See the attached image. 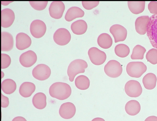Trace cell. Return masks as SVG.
Returning <instances> with one entry per match:
<instances>
[{"mask_svg": "<svg viewBox=\"0 0 157 121\" xmlns=\"http://www.w3.org/2000/svg\"><path fill=\"white\" fill-rule=\"evenodd\" d=\"M91 121H105L103 118L100 117H96L93 119Z\"/></svg>", "mask_w": 157, "mask_h": 121, "instance_id": "38", "label": "cell"}, {"mask_svg": "<svg viewBox=\"0 0 157 121\" xmlns=\"http://www.w3.org/2000/svg\"><path fill=\"white\" fill-rule=\"evenodd\" d=\"M1 69H5L8 68L10 65L11 59L10 56L7 54L2 53Z\"/></svg>", "mask_w": 157, "mask_h": 121, "instance_id": "32", "label": "cell"}, {"mask_svg": "<svg viewBox=\"0 0 157 121\" xmlns=\"http://www.w3.org/2000/svg\"><path fill=\"white\" fill-rule=\"evenodd\" d=\"M9 104V101L8 98L1 94V107L6 108L8 106Z\"/></svg>", "mask_w": 157, "mask_h": 121, "instance_id": "35", "label": "cell"}, {"mask_svg": "<svg viewBox=\"0 0 157 121\" xmlns=\"http://www.w3.org/2000/svg\"><path fill=\"white\" fill-rule=\"evenodd\" d=\"M88 67L87 63L81 59H77L71 62L69 64L67 70V74L69 81H74L75 76L78 74L84 73L85 69Z\"/></svg>", "mask_w": 157, "mask_h": 121, "instance_id": "2", "label": "cell"}, {"mask_svg": "<svg viewBox=\"0 0 157 121\" xmlns=\"http://www.w3.org/2000/svg\"><path fill=\"white\" fill-rule=\"evenodd\" d=\"M140 109L141 106L140 103L136 100L128 101L125 106V110L127 113L131 116L137 114L140 112Z\"/></svg>", "mask_w": 157, "mask_h": 121, "instance_id": "21", "label": "cell"}, {"mask_svg": "<svg viewBox=\"0 0 157 121\" xmlns=\"http://www.w3.org/2000/svg\"><path fill=\"white\" fill-rule=\"evenodd\" d=\"M36 86L31 82H25L23 83L20 86L19 93L23 97L26 98L30 97L35 91Z\"/></svg>", "mask_w": 157, "mask_h": 121, "instance_id": "19", "label": "cell"}, {"mask_svg": "<svg viewBox=\"0 0 157 121\" xmlns=\"http://www.w3.org/2000/svg\"><path fill=\"white\" fill-rule=\"evenodd\" d=\"M144 121H157V117L154 116H150L147 118Z\"/></svg>", "mask_w": 157, "mask_h": 121, "instance_id": "36", "label": "cell"}, {"mask_svg": "<svg viewBox=\"0 0 157 121\" xmlns=\"http://www.w3.org/2000/svg\"><path fill=\"white\" fill-rule=\"evenodd\" d=\"M124 90L126 94L131 97H138L142 92V88L140 83L134 80H129L126 83Z\"/></svg>", "mask_w": 157, "mask_h": 121, "instance_id": "5", "label": "cell"}, {"mask_svg": "<svg viewBox=\"0 0 157 121\" xmlns=\"http://www.w3.org/2000/svg\"><path fill=\"white\" fill-rule=\"evenodd\" d=\"M109 31L114 38L115 43L123 41L127 37V30L121 25L115 24L112 25L109 29Z\"/></svg>", "mask_w": 157, "mask_h": 121, "instance_id": "10", "label": "cell"}, {"mask_svg": "<svg viewBox=\"0 0 157 121\" xmlns=\"http://www.w3.org/2000/svg\"><path fill=\"white\" fill-rule=\"evenodd\" d=\"M114 51L117 56L124 58L127 57L129 54L130 49L127 45L124 44H119L116 46Z\"/></svg>", "mask_w": 157, "mask_h": 121, "instance_id": "28", "label": "cell"}, {"mask_svg": "<svg viewBox=\"0 0 157 121\" xmlns=\"http://www.w3.org/2000/svg\"><path fill=\"white\" fill-rule=\"evenodd\" d=\"M157 80L156 76L154 74L149 73L143 77L142 82L145 89L151 90L155 87Z\"/></svg>", "mask_w": 157, "mask_h": 121, "instance_id": "23", "label": "cell"}, {"mask_svg": "<svg viewBox=\"0 0 157 121\" xmlns=\"http://www.w3.org/2000/svg\"><path fill=\"white\" fill-rule=\"evenodd\" d=\"M99 1H82L83 7L86 9L90 10L97 6Z\"/></svg>", "mask_w": 157, "mask_h": 121, "instance_id": "33", "label": "cell"}, {"mask_svg": "<svg viewBox=\"0 0 157 121\" xmlns=\"http://www.w3.org/2000/svg\"><path fill=\"white\" fill-rule=\"evenodd\" d=\"M30 30L33 37L40 38L45 34L46 31V26L43 21L38 19L35 20L31 22Z\"/></svg>", "mask_w": 157, "mask_h": 121, "instance_id": "9", "label": "cell"}, {"mask_svg": "<svg viewBox=\"0 0 157 121\" xmlns=\"http://www.w3.org/2000/svg\"><path fill=\"white\" fill-rule=\"evenodd\" d=\"M71 28L74 34L81 35L84 34L86 31L87 25L84 20H79L73 22L71 25Z\"/></svg>", "mask_w": 157, "mask_h": 121, "instance_id": "20", "label": "cell"}, {"mask_svg": "<svg viewBox=\"0 0 157 121\" xmlns=\"http://www.w3.org/2000/svg\"><path fill=\"white\" fill-rule=\"evenodd\" d=\"M32 43L31 38L27 34L23 32L17 34L16 37V46L19 50H23L29 48Z\"/></svg>", "mask_w": 157, "mask_h": 121, "instance_id": "14", "label": "cell"}, {"mask_svg": "<svg viewBox=\"0 0 157 121\" xmlns=\"http://www.w3.org/2000/svg\"><path fill=\"white\" fill-rule=\"evenodd\" d=\"M33 106L37 109H42L46 106V97L44 93L39 92L36 93L32 99Z\"/></svg>", "mask_w": 157, "mask_h": 121, "instance_id": "22", "label": "cell"}, {"mask_svg": "<svg viewBox=\"0 0 157 121\" xmlns=\"http://www.w3.org/2000/svg\"><path fill=\"white\" fill-rule=\"evenodd\" d=\"M37 57L36 53L33 51L29 50L22 53L19 57V61L21 64L26 68L33 66L36 61Z\"/></svg>", "mask_w": 157, "mask_h": 121, "instance_id": "12", "label": "cell"}, {"mask_svg": "<svg viewBox=\"0 0 157 121\" xmlns=\"http://www.w3.org/2000/svg\"><path fill=\"white\" fill-rule=\"evenodd\" d=\"M65 9V6L62 1H53L51 3L49 8L50 16L55 19L61 18Z\"/></svg>", "mask_w": 157, "mask_h": 121, "instance_id": "11", "label": "cell"}, {"mask_svg": "<svg viewBox=\"0 0 157 121\" xmlns=\"http://www.w3.org/2000/svg\"><path fill=\"white\" fill-rule=\"evenodd\" d=\"M88 53L91 62L96 65L103 64L106 59L105 52L96 47L90 48L88 51Z\"/></svg>", "mask_w": 157, "mask_h": 121, "instance_id": "6", "label": "cell"}, {"mask_svg": "<svg viewBox=\"0 0 157 121\" xmlns=\"http://www.w3.org/2000/svg\"><path fill=\"white\" fill-rule=\"evenodd\" d=\"M76 111L75 105L71 102H67L61 105L59 110L60 116L65 119L72 118L75 115Z\"/></svg>", "mask_w": 157, "mask_h": 121, "instance_id": "13", "label": "cell"}, {"mask_svg": "<svg viewBox=\"0 0 157 121\" xmlns=\"http://www.w3.org/2000/svg\"><path fill=\"white\" fill-rule=\"evenodd\" d=\"M75 84L76 87L81 90L87 89L90 85V80L86 75H80L78 76L75 80Z\"/></svg>", "mask_w": 157, "mask_h": 121, "instance_id": "27", "label": "cell"}, {"mask_svg": "<svg viewBox=\"0 0 157 121\" xmlns=\"http://www.w3.org/2000/svg\"><path fill=\"white\" fill-rule=\"evenodd\" d=\"M51 97L60 100L68 98L71 93V89L68 84L61 82L53 83L50 86L49 90Z\"/></svg>", "mask_w": 157, "mask_h": 121, "instance_id": "1", "label": "cell"}, {"mask_svg": "<svg viewBox=\"0 0 157 121\" xmlns=\"http://www.w3.org/2000/svg\"><path fill=\"white\" fill-rule=\"evenodd\" d=\"M48 2V1H29L32 7L37 10H42L45 9Z\"/></svg>", "mask_w": 157, "mask_h": 121, "instance_id": "31", "label": "cell"}, {"mask_svg": "<svg viewBox=\"0 0 157 121\" xmlns=\"http://www.w3.org/2000/svg\"><path fill=\"white\" fill-rule=\"evenodd\" d=\"M13 46V39L12 35L6 31L1 32V51H9Z\"/></svg>", "mask_w": 157, "mask_h": 121, "instance_id": "16", "label": "cell"}, {"mask_svg": "<svg viewBox=\"0 0 157 121\" xmlns=\"http://www.w3.org/2000/svg\"><path fill=\"white\" fill-rule=\"evenodd\" d=\"M98 45L102 48L108 49L110 48L113 44V40L111 36L106 33L101 34L97 39Z\"/></svg>", "mask_w": 157, "mask_h": 121, "instance_id": "25", "label": "cell"}, {"mask_svg": "<svg viewBox=\"0 0 157 121\" xmlns=\"http://www.w3.org/2000/svg\"><path fill=\"white\" fill-rule=\"evenodd\" d=\"M145 48L142 46L137 45L133 48L131 58L132 60H142L144 55L146 52Z\"/></svg>", "mask_w": 157, "mask_h": 121, "instance_id": "29", "label": "cell"}, {"mask_svg": "<svg viewBox=\"0 0 157 121\" xmlns=\"http://www.w3.org/2000/svg\"><path fill=\"white\" fill-rule=\"evenodd\" d=\"M53 39L55 42L60 46H64L70 42L71 36L69 31L63 28L57 29L54 33Z\"/></svg>", "mask_w": 157, "mask_h": 121, "instance_id": "8", "label": "cell"}, {"mask_svg": "<svg viewBox=\"0 0 157 121\" xmlns=\"http://www.w3.org/2000/svg\"><path fill=\"white\" fill-rule=\"evenodd\" d=\"M147 60L153 64H157V49L152 48L150 50L146 55Z\"/></svg>", "mask_w": 157, "mask_h": 121, "instance_id": "30", "label": "cell"}, {"mask_svg": "<svg viewBox=\"0 0 157 121\" xmlns=\"http://www.w3.org/2000/svg\"><path fill=\"white\" fill-rule=\"evenodd\" d=\"M104 71L108 76L116 78L121 75L123 69L121 65L118 61L115 60H111L105 66Z\"/></svg>", "mask_w": 157, "mask_h": 121, "instance_id": "4", "label": "cell"}, {"mask_svg": "<svg viewBox=\"0 0 157 121\" xmlns=\"http://www.w3.org/2000/svg\"><path fill=\"white\" fill-rule=\"evenodd\" d=\"M147 70V67L141 61H132L128 63L126 66V71L130 76L139 78Z\"/></svg>", "mask_w": 157, "mask_h": 121, "instance_id": "3", "label": "cell"}, {"mask_svg": "<svg viewBox=\"0 0 157 121\" xmlns=\"http://www.w3.org/2000/svg\"><path fill=\"white\" fill-rule=\"evenodd\" d=\"M12 121H27L22 116H17L14 118Z\"/></svg>", "mask_w": 157, "mask_h": 121, "instance_id": "37", "label": "cell"}, {"mask_svg": "<svg viewBox=\"0 0 157 121\" xmlns=\"http://www.w3.org/2000/svg\"><path fill=\"white\" fill-rule=\"evenodd\" d=\"M84 14V11L80 8L77 6H73L67 10L65 16V19L67 21L70 22L76 18L83 17Z\"/></svg>", "mask_w": 157, "mask_h": 121, "instance_id": "18", "label": "cell"}, {"mask_svg": "<svg viewBox=\"0 0 157 121\" xmlns=\"http://www.w3.org/2000/svg\"><path fill=\"white\" fill-rule=\"evenodd\" d=\"M15 18L13 11L9 8L4 9L1 10V26L7 28L10 26Z\"/></svg>", "mask_w": 157, "mask_h": 121, "instance_id": "15", "label": "cell"}, {"mask_svg": "<svg viewBox=\"0 0 157 121\" xmlns=\"http://www.w3.org/2000/svg\"><path fill=\"white\" fill-rule=\"evenodd\" d=\"M127 3L129 10L134 14H139L144 10L145 1H128Z\"/></svg>", "mask_w": 157, "mask_h": 121, "instance_id": "24", "label": "cell"}, {"mask_svg": "<svg viewBox=\"0 0 157 121\" xmlns=\"http://www.w3.org/2000/svg\"><path fill=\"white\" fill-rule=\"evenodd\" d=\"M150 20L148 16H143L138 17L135 22V29L136 32L140 35H144L147 32V26Z\"/></svg>", "mask_w": 157, "mask_h": 121, "instance_id": "17", "label": "cell"}, {"mask_svg": "<svg viewBox=\"0 0 157 121\" xmlns=\"http://www.w3.org/2000/svg\"><path fill=\"white\" fill-rule=\"evenodd\" d=\"M50 68L44 64H39L33 69L32 75L36 79L40 81H44L48 79L51 74Z\"/></svg>", "mask_w": 157, "mask_h": 121, "instance_id": "7", "label": "cell"}, {"mask_svg": "<svg viewBox=\"0 0 157 121\" xmlns=\"http://www.w3.org/2000/svg\"><path fill=\"white\" fill-rule=\"evenodd\" d=\"M16 82L11 79H5L1 83L2 90L7 94H10L13 93L16 90Z\"/></svg>", "mask_w": 157, "mask_h": 121, "instance_id": "26", "label": "cell"}, {"mask_svg": "<svg viewBox=\"0 0 157 121\" xmlns=\"http://www.w3.org/2000/svg\"><path fill=\"white\" fill-rule=\"evenodd\" d=\"M148 8L151 13L157 14V2H150L148 4Z\"/></svg>", "mask_w": 157, "mask_h": 121, "instance_id": "34", "label": "cell"}]
</instances>
